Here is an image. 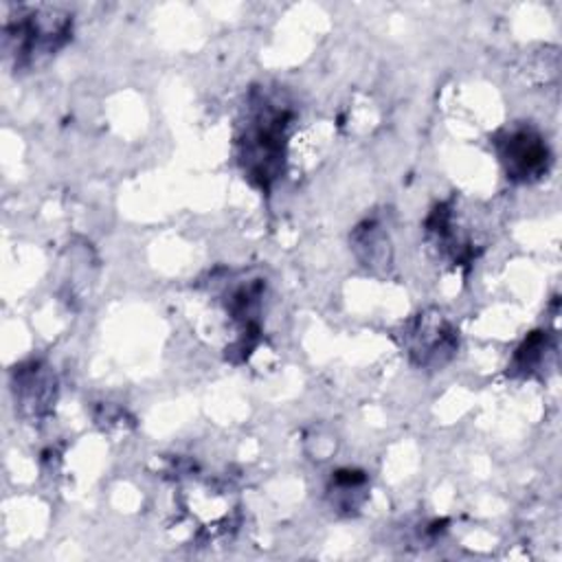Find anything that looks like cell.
I'll return each mask as SVG.
<instances>
[{
    "label": "cell",
    "instance_id": "5",
    "mask_svg": "<svg viewBox=\"0 0 562 562\" xmlns=\"http://www.w3.org/2000/svg\"><path fill=\"white\" fill-rule=\"evenodd\" d=\"M13 393L20 411L31 419H40L55 406V375L40 362L20 364L13 369Z\"/></svg>",
    "mask_w": 562,
    "mask_h": 562
},
{
    "label": "cell",
    "instance_id": "1",
    "mask_svg": "<svg viewBox=\"0 0 562 562\" xmlns=\"http://www.w3.org/2000/svg\"><path fill=\"white\" fill-rule=\"evenodd\" d=\"M292 119L294 112L279 90H250L237 132V160L250 184L266 193L283 173Z\"/></svg>",
    "mask_w": 562,
    "mask_h": 562
},
{
    "label": "cell",
    "instance_id": "3",
    "mask_svg": "<svg viewBox=\"0 0 562 562\" xmlns=\"http://www.w3.org/2000/svg\"><path fill=\"white\" fill-rule=\"evenodd\" d=\"M496 151L507 178L514 182H533L549 173V145L542 134L529 125L512 127L498 136Z\"/></svg>",
    "mask_w": 562,
    "mask_h": 562
},
{
    "label": "cell",
    "instance_id": "4",
    "mask_svg": "<svg viewBox=\"0 0 562 562\" xmlns=\"http://www.w3.org/2000/svg\"><path fill=\"white\" fill-rule=\"evenodd\" d=\"M404 345L415 364L441 367L454 356L459 336L439 312H422L404 329Z\"/></svg>",
    "mask_w": 562,
    "mask_h": 562
},
{
    "label": "cell",
    "instance_id": "2",
    "mask_svg": "<svg viewBox=\"0 0 562 562\" xmlns=\"http://www.w3.org/2000/svg\"><path fill=\"white\" fill-rule=\"evenodd\" d=\"M4 53L18 70H31L50 59L72 37V15L59 7H18L4 20Z\"/></svg>",
    "mask_w": 562,
    "mask_h": 562
},
{
    "label": "cell",
    "instance_id": "6",
    "mask_svg": "<svg viewBox=\"0 0 562 562\" xmlns=\"http://www.w3.org/2000/svg\"><path fill=\"white\" fill-rule=\"evenodd\" d=\"M542 351H547V336H542V334L538 331V334L529 336V338L522 342V347H518L514 362H516L518 369H525V371H527V369H533V367L542 360Z\"/></svg>",
    "mask_w": 562,
    "mask_h": 562
}]
</instances>
